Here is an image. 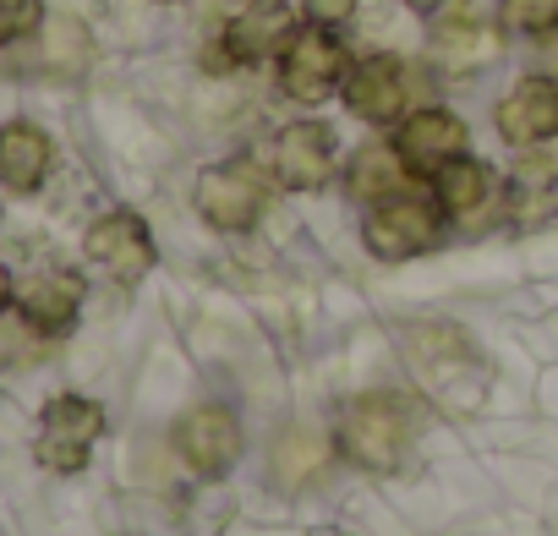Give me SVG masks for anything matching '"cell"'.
<instances>
[{
    "label": "cell",
    "mask_w": 558,
    "mask_h": 536,
    "mask_svg": "<svg viewBox=\"0 0 558 536\" xmlns=\"http://www.w3.org/2000/svg\"><path fill=\"white\" fill-rule=\"evenodd\" d=\"M340 443H345V454L362 471H395L405 460V449H411V416L389 394H362V400L345 405Z\"/></svg>",
    "instance_id": "1"
},
{
    "label": "cell",
    "mask_w": 558,
    "mask_h": 536,
    "mask_svg": "<svg viewBox=\"0 0 558 536\" xmlns=\"http://www.w3.org/2000/svg\"><path fill=\"white\" fill-rule=\"evenodd\" d=\"M405 356H411V367H416V378L438 394V400H449L454 411H465L476 394H482V378H476V356H471V345H465V334H454V329H411V340H405Z\"/></svg>",
    "instance_id": "2"
},
{
    "label": "cell",
    "mask_w": 558,
    "mask_h": 536,
    "mask_svg": "<svg viewBox=\"0 0 558 536\" xmlns=\"http://www.w3.org/2000/svg\"><path fill=\"white\" fill-rule=\"evenodd\" d=\"M99 433H105V405H94V400H83V394H61V400L45 405V422H39V443H34V454H39L45 471L72 476V471L88 465Z\"/></svg>",
    "instance_id": "3"
},
{
    "label": "cell",
    "mask_w": 558,
    "mask_h": 536,
    "mask_svg": "<svg viewBox=\"0 0 558 536\" xmlns=\"http://www.w3.org/2000/svg\"><path fill=\"white\" fill-rule=\"evenodd\" d=\"M340 83H345V45L318 23L291 34V45L279 50V88L296 105H324Z\"/></svg>",
    "instance_id": "4"
},
{
    "label": "cell",
    "mask_w": 558,
    "mask_h": 536,
    "mask_svg": "<svg viewBox=\"0 0 558 536\" xmlns=\"http://www.w3.org/2000/svg\"><path fill=\"white\" fill-rule=\"evenodd\" d=\"M268 203V186H263V170L252 159H225L214 170L197 175V214L214 224V230H246L257 224Z\"/></svg>",
    "instance_id": "5"
},
{
    "label": "cell",
    "mask_w": 558,
    "mask_h": 536,
    "mask_svg": "<svg viewBox=\"0 0 558 536\" xmlns=\"http://www.w3.org/2000/svg\"><path fill=\"white\" fill-rule=\"evenodd\" d=\"M362 235H367V246H373L378 257H389V263L416 257V252H427V246L438 241V208H433L427 197H400V192H395V197L373 203Z\"/></svg>",
    "instance_id": "6"
},
{
    "label": "cell",
    "mask_w": 558,
    "mask_h": 536,
    "mask_svg": "<svg viewBox=\"0 0 558 536\" xmlns=\"http://www.w3.org/2000/svg\"><path fill=\"white\" fill-rule=\"evenodd\" d=\"M83 246H88V257L105 268L116 285H137L148 268H154V235H148V224H143L137 214H126V208L94 219V230H88Z\"/></svg>",
    "instance_id": "7"
},
{
    "label": "cell",
    "mask_w": 558,
    "mask_h": 536,
    "mask_svg": "<svg viewBox=\"0 0 558 536\" xmlns=\"http://www.w3.org/2000/svg\"><path fill=\"white\" fill-rule=\"evenodd\" d=\"M291 7L286 0H246V7L230 17V28H225V50H219V66H252V61H263V56H274V50H286L291 45Z\"/></svg>",
    "instance_id": "8"
},
{
    "label": "cell",
    "mask_w": 558,
    "mask_h": 536,
    "mask_svg": "<svg viewBox=\"0 0 558 536\" xmlns=\"http://www.w3.org/2000/svg\"><path fill=\"white\" fill-rule=\"evenodd\" d=\"M274 175L291 192H318L335 175V137L324 121H296L274 137Z\"/></svg>",
    "instance_id": "9"
},
{
    "label": "cell",
    "mask_w": 558,
    "mask_h": 536,
    "mask_svg": "<svg viewBox=\"0 0 558 536\" xmlns=\"http://www.w3.org/2000/svg\"><path fill=\"white\" fill-rule=\"evenodd\" d=\"M493 121H498V137H504L509 148H536V143L558 137V83H553V77H525V83H514V88L498 99Z\"/></svg>",
    "instance_id": "10"
},
{
    "label": "cell",
    "mask_w": 558,
    "mask_h": 536,
    "mask_svg": "<svg viewBox=\"0 0 558 536\" xmlns=\"http://www.w3.org/2000/svg\"><path fill=\"white\" fill-rule=\"evenodd\" d=\"M395 148H400L405 170H416V175H438L449 159L465 154V121H460L454 110H438V105H433V110H416V115L400 121Z\"/></svg>",
    "instance_id": "11"
},
{
    "label": "cell",
    "mask_w": 558,
    "mask_h": 536,
    "mask_svg": "<svg viewBox=\"0 0 558 536\" xmlns=\"http://www.w3.org/2000/svg\"><path fill=\"white\" fill-rule=\"evenodd\" d=\"M405 94H411V83H405V66L395 56H367V61H356L345 72V110L373 121V126L400 121L405 115Z\"/></svg>",
    "instance_id": "12"
},
{
    "label": "cell",
    "mask_w": 558,
    "mask_h": 536,
    "mask_svg": "<svg viewBox=\"0 0 558 536\" xmlns=\"http://www.w3.org/2000/svg\"><path fill=\"white\" fill-rule=\"evenodd\" d=\"M175 449L203 471V476H225L235 460H241V427L225 405H197L181 416L175 427Z\"/></svg>",
    "instance_id": "13"
},
{
    "label": "cell",
    "mask_w": 558,
    "mask_h": 536,
    "mask_svg": "<svg viewBox=\"0 0 558 536\" xmlns=\"http://www.w3.org/2000/svg\"><path fill=\"white\" fill-rule=\"evenodd\" d=\"M498 34L482 23V17H471V12H454V17H444L438 28H433V61L449 72V77H465V72H476V66H493L498 61Z\"/></svg>",
    "instance_id": "14"
},
{
    "label": "cell",
    "mask_w": 558,
    "mask_h": 536,
    "mask_svg": "<svg viewBox=\"0 0 558 536\" xmlns=\"http://www.w3.org/2000/svg\"><path fill=\"white\" fill-rule=\"evenodd\" d=\"M17 307L34 334H61V329H72V318L83 307V280L66 275V268H50V275H39L17 291Z\"/></svg>",
    "instance_id": "15"
},
{
    "label": "cell",
    "mask_w": 558,
    "mask_h": 536,
    "mask_svg": "<svg viewBox=\"0 0 558 536\" xmlns=\"http://www.w3.org/2000/svg\"><path fill=\"white\" fill-rule=\"evenodd\" d=\"M50 137L34 126V121H7L0 126V181L12 192H39L45 175H50Z\"/></svg>",
    "instance_id": "16"
},
{
    "label": "cell",
    "mask_w": 558,
    "mask_h": 536,
    "mask_svg": "<svg viewBox=\"0 0 558 536\" xmlns=\"http://www.w3.org/2000/svg\"><path fill=\"white\" fill-rule=\"evenodd\" d=\"M433 186H438V208H449L454 219H465V224H476L487 208H493V197H498V181H493V170L482 165V159H449L438 175H433Z\"/></svg>",
    "instance_id": "17"
},
{
    "label": "cell",
    "mask_w": 558,
    "mask_h": 536,
    "mask_svg": "<svg viewBox=\"0 0 558 536\" xmlns=\"http://www.w3.org/2000/svg\"><path fill=\"white\" fill-rule=\"evenodd\" d=\"M400 181H405V159H400V148H389V143H373V148H362V154L345 165V186H351V197H362V203L395 197Z\"/></svg>",
    "instance_id": "18"
},
{
    "label": "cell",
    "mask_w": 558,
    "mask_h": 536,
    "mask_svg": "<svg viewBox=\"0 0 558 536\" xmlns=\"http://www.w3.org/2000/svg\"><path fill=\"white\" fill-rule=\"evenodd\" d=\"M509 203H514V219L520 224H536L547 219L553 208V159L547 154H525L509 175Z\"/></svg>",
    "instance_id": "19"
},
{
    "label": "cell",
    "mask_w": 558,
    "mask_h": 536,
    "mask_svg": "<svg viewBox=\"0 0 558 536\" xmlns=\"http://www.w3.org/2000/svg\"><path fill=\"white\" fill-rule=\"evenodd\" d=\"M324 460H329V449H324V438H318V433H307V427H291L286 438L274 443V471H279V482H286V487H296V482L318 476V471H324Z\"/></svg>",
    "instance_id": "20"
},
{
    "label": "cell",
    "mask_w": 558,
    "mask_h": 536,
    "mask_svg": "<svg viewBox=\"0 0 558 536\" xmlns=\"http://www.w3.org/2000/svg\"><path fill=\"white\" fill-rule=\"evenodd\" d=\"M45 66L50 72H83L88 66V28L77 17H56L45 34Z\"/></svg>",
    "instance_id": "21"
},
{
    "label": "cell",
    "mask_w": 558,
    "mask_h": 536,
    "mask_svg": "<svg viewBox=\"0 0 558 536\" xmlns=\"http://www.w3.org/2000/svg\"><path fill=\"white\" fill-rule=\"evenodd\" d=\"M498 17L509 34H553L558 28V0H498Z\"/></svg>",
    "instance_id": "22"
},
{
    "label": "cell",
    "mask_w": 558,
    "mask_h": 536,
    "mask_svg": "<svg viewBox=\"0 0 558 536\" xmlns=\"http://www.w3.org/2000/svg\"><path fill=\"white\" fill-rule=\"evenodd\" d=\"M45 23V7L39 0H0V45H12L23 34H34Z\"/></svg>",
    "instance_id": "23"
},
{
    "label": "cell",
    "mask_w": 558,
    "mask_h": 536,
    "mask_svg": "<svg viewBox=\"0 0 558 536\" xmlns=\"http://www.w3.org/2000/svg\"><path fill=\"white\" fill-rule=\"evenodd\" d=\"M302 12H307L318 28H335V23H345V17L356 12V0H302Z\"/></svg>",
    "instance_id": "24"
},
{
    "label": "cell",
    "mask_w": 558,
    "mask_h": 536,
    "mask_svg": "<svg viewBox=\"0 0 558 536\" xmlns=\"http://www.w3.org/2000/svg\"><path fill=\"white\" fill-rule=\"evenodd\" d=\"M411 12H422V17H433V12H444V0H405Z\"/></svg>",
    "instance_id": "25"
},
{
    "label": "cell",
    "mask_w": 558,
    "mask_h": 536,
    "mask_svg": "<svg viewBox=\"0 0 558 536\" xmlns=\"http://www.w3.org/2000/svg\"><path fill=\"white\" fill-rule=\"evenodd\" d=\"M12 302V275H7V263H0V307Z\"/></svg>",
    "instance_id": "26"
}]
</instances>
